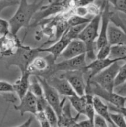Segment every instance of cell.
I'll return each instance as SVG.
<instances>
[{
  "instance_id": "6da1fadb",
  "label": "cell",
  "mask_w": 126,
  "mask_h": 127,
  "mask_svg": "<svg viewBox=\"0 0 126 127\" xmlns=\"http://www.w3.org/2000/svg\"><path fill=\"white\" fill-rule=\"evenodd\" d=\"M44 0H35L29 2L28 0H20L17 10L8 21L10 33L17 36L22 28L28 29L36 13L43 6Z\"/></svg>"
},
{
  "instance_id": "7a4b0ae2",
  "label": "cell",
  "mask_w": 126,
  "mask_h": 127,
  "mask_svg": "<svg viewBox=\"0 0 126 127\" xmlns=\"http://www.w3.org/2000/svg\"><path fill=\"white\" fill-rule=\"evenodd\" d=\"M101 17V13L93 17L91 21L86 24L77 37L78 39L85 43L86 47V61L90 60V62L96 59L97 47L96 42L98 37Z\"/></svg>"
},
{
  "instance_id": "3957f363",
  "label": "cell",
  "mask_w": 126,
  "mask_h": 127,
  "mask_svg": "<svg viewBox=\"0 0 126 127\" xmlns=\"http://www.w3.org/2000/svg\"><path fill=\"white\" fill-rule=\"evenodd\" d=\"M38 53L40 52L38 47L33 48L21 43L14 55L6 58V67L9 68L12 66H15L20 69L21 72L27 71L32 61Z\"/></svg>"
},
{
  "instance_id": "277c9868",
  "label": "cell",
  "mask_w": 126,
  "mask_h": 127,
  "mask_svg": "<svg viewBox=\"0 0 126 127\" xmlns=\"http://www.w3.org/2000/svg\"><path fill=\"white\" fill-rule=\"evenodd\" d=\"M88 93L105 100L112 106L122 108L126 106V97L118 94L114 91H108L92 81L86 83L85 93Z\"/></svg>"
},
{
  "instance_id": "5b68a950",
  "label": "cell",
  "mask_w": 126,
  "mask_h": 127,
  "mask_svg": "<svg viewBox=\"0 0 126 127\" xmlns=\"http://www.w3.org/2000/svg\"><path fill=\"white\" fill-rule=\"evenodd\" d=\"M120 66L121 65L119 64V62H115L96 74L90 81L96 83L101 88L108 91H114L115 81Z\"/></svg>"
},
{
  "instance_id": "8992f818",
  "label": "cell",
  "mask_w": 126,
  "mask_h": 127,
  "mask_svg": "<svg viewBox=\"0 0 126 127\" xmlns=\"http://www.w3.org/2000/svg\"><path fill=\"white\" fill-rule=\"evenodd\" d=\"M35 76L37 77L43 88V95L47 102L49 106L56 112L57 115L59 117L62 112L63 107L66 102L67 98L64 97L61 100L59 97L60 95L59 93L48 83L45 78L42 76Z\"/></svg>"
},
{
  "instance_id": "52a82bcc",
  "label": "cell",
  "mask_w": 126,
  "mask_h": 127,
  "mask_svg": "<svg viewBox=\"0 0 126 127\" xmlns=\"http://www.w3.org/2000/svg\"><path fill=\"white\" fill-rule=\"evenodd\" d=\"M87 65L85 54L71 59L64 60L58 63H54L46 79L51 76L60 73H65L74 71H83Z\"/></svg>"
},
{
  "instance_id": "ba28073f",
  "label": "cell",
  "mask_w": 126,
  "mask_h": 127,
  "mask_svg": "<svg viewBox=\"0 0 126 127\" xmlns=\"http://www.w3.org/2000/svg\"><path fill=\"white\" fill-rule=\"evenodd\" d=\"M54 63L55 60L50 54L44 57L37 56L29 64L27 70L32 76H42L46 78L49 74Z\"/></svg>"
},
{
  "instance_id": "9c48e42d",
  "label": "cell",
  "mask_w": 126,
  "mask_h": 127,
  "mask_svg": "<svg viewBox=\"0 0 126 127\" xmlns=\"http://www.w3.org/2000/svg\"><path fill=\"white\" fill-rule=\"evenodd\" d=\"M101 17L99 30L98 37L96 40V47L97 50L103 46L107 45V30L109 24L111 23V11L110 9V3L107 0H105L101 7Z\"/></svg>"
},
{
  "instance_id": "30bf717a",
  "label": "cell",
  "mask_w": 126,
  "mask_h": 127,
  "mask_svg": "<svg viewBox=\"0 0 126 127\" xmlns=\"http://www.w3.org/2000/svg\"><path fill=\"white\" fill-rule=\"evenodd\" d=\"M58 74L67 79L77 95L79 96L85 95L86 81L83 71H74Z\"/></svg>"
},
{
  "instance_id": "8fae6325",
  "label": "cell",
  "mask_w": 126,
  "mask_h": 127,
  "mask_svg": "<svg viewBox=\"0 0 126 127\" xmlns=\"http://www.w3.org/2000/svg\"><path fill=\"white\" fill-rule=\"evenodd\" d=\"M22 43L17 36L11 33L0 38V55L2 58H9L16 53L20 45Z\"/></svg>"
},
{
  "instance_id": "7c38bea8",
  "label": "cell",
  "mask_w": 126,
  "mask_h": 127,
  "mask_svg": "<svg viewBox=\"0 0 126 127\" xmlns=\"http://www.w3.org/2000/svg\"><path fill=\"white\" fill-rule=\"evenodd\" d=\"M46 79L48 83L57 91L59 95H63L64 97L68 98L69 97L77 95L67 79L62 77L59 74L51 76Z\"/></svg>"
},
{
  "instance_id": "4fadbf2b",
  "label": "cell",
  "mask_w": 126,
  "mask_h": 127,
  "mask_svg": "<svg viewBox=\"0 0 126 127\" xmlns=\"http://www.w3.org/2000/svg\"><path fill=\"white\" fill-rule=\"evenodd\" d=\"M117 62L119 61L107 58L106 59H95L89 64H87L84 70L86 83L90 81L94 76L100 73L101 71L107 68L112 63Z\"/></svg>"
},
{
  "instance_id": "5bb4252c",
  "label": "cell",
  "mask_w": 126,
  "mask_h": 127,
  "mask_svg": "<svg viewBox=\"0 0 126 127\" xmlns=\"http://www.w3.org/2000/svg\"><path fill=\"white\" fill-rule=\"evenodd\" d=\"M14 109L19 112L21 116L30 113L34 115L37 112V99L33 94L28 91V93L20 99L19 104H14Z\"/></svg>"
},
{
  "instance_id": "9a60e30c",
  "label": "cell",
  "mask_w": 126,
  "mask_h": 127,
  "mask_svg": "<svg viewBox=\"0 0 126 127\" xmlns=\"http://www.w3.org/2000/svg\"><path fill=\"white\" fill-rule=\"evenodd\" d=\"M71 40L67 36L65 33L64 32V34L61 36L60 38L56 42H54L50 47H46V48H43V47H38V51L40 53L42 52H46L53 56L54 60H56L59 57H61L62 53L64 50L69 42Z\"/></svg>"
},
{
  "instance_id": "2e32d148",
  "label": "cell",
  "mask_w": 126,
  "mask_h": 127,
  "mask_svg": "<svg viewBox=\"0 0 126 127\" xmlns=\"http://www.w3.org/2000/svg\"><path fill=\"white\" fill-rule=\"evenodd\" d=\"M86 47L85 43L80 40L76 38L72 40L62 53L61 57L64 60L71 59L85 54Z\"/></svg>"
},
{
  "instance_id": "e0dca14e",
  "label": "cell",
  "mask_w": 126,
  "mask_h": 127,
  "mask_svg": "<svg viewBox=\"0 0 126 127\" xmlns=\"http://www.w3.org/2000/svg\"><path fill=\"white\" fill-rule=\"evenodd\" d=\"M21 75L12 84L14 91L18 99H21L29 91L31 74L28 70L21 72Z\"/></svg>"
},
{
  "instance_id": "ac0fdd59",
  "label": "cell",
  "mask_w": 126,
  "mask_h": 127,
  "mask_svg": "<svg viewBox=\"0 0 126 127\" xmlns=\"http://www.w3.org/2000/svg\"><path fill=\"white\" fill-rule=\"evenodd\" d=\"M107 42L109 45H126V32L120 27L110 23L107 30Z\"/></svg>"
},
{
  "instance_id": "d6986e66",
  "label": "cell",
  "mask_w": 126,
  "mask_h": 127,
  "mask_svg": "<svg viewBox=\"0 0 126 127\" xmlns=\"http://www.w3.org/2000/svg\"><path fill=\"white\" fill-rule=\"evenodd\" d=\"M93 102L95 114L105 119L109 124H112V122L110 118V111L108 105L105 104L102 101V99L95 95L93 96Z\"/></svg>"
},
{
  "instance_id": "ffe728a7",
  "label": "cell",
  "mask_w": 126,
  "mask_h": 127,
  "mask_svg": "<svg viewBox=\"0 0 126 127\" xmlns=\"http://www.w3.org/2000/svg\"><path fill=\"white\" fill-rule=\"evenodd\" d=\"M67 99L69 100L70 105L74 108L78 114L79 115L85 114V107L87 104V95L86 94L82 96L77 95H73Z\"/></svg>"
},
{
  "instance_id": "44dd1931",
  "label": "cell",
  "mask_w": 126,
  "mask_h": 127,
  "mask_svg": "<svg viewBox=\"0 0 126 127\" xmlns=\"http://www.w3.org/2000/svg\"><path fill=\"white\" fill-rule=\"evenodd\" d=\"M109 58L119 61L126 60V45H112Z\"/></svg>"
},
{
  "instance_id": "7402d4cb",
  "label": "cell",
  "mask_w": 126,
  "mask_h": 127,
  "mask_svg": "<svg viewBox=\"0 0 126 127\" xmlns=\"http://www.w3.org/2000/svg\"><path fill=\"white\" fill-rule=\"evenodd\" d=\"M29 91L33 94L37 99L44 96L43 88L35 76H31L30 77Z\"/></svg>"
},
{
  "instance_id": "603a6c76",
  "label": "cell",
  "mask_w": 126,
  "mask_h": 127,
  "mask_svg": "<svg viewBox=\"0 0 126 127\" xmlns=\"http://www.w3.org/2000/svg\"><path fill=\"white\" fill-rule=\"evenodd\" d=\"M44 112L51 127H56L58 125V117L56 112L48 105L44 109Z\"/></svg>"
},
{
  "instance_id": "cb8c5ba5",
  "label": "cell",
  "mask_w": 126,
  "mask_h": 127,
  "mask_svg": "<svg viewBox=\"0 0 126 127\" xmlns=\"http://www.w3.org/2000/svg\"><path fill=\"white\" fill-rule=\"evenodd\" d=\"M92 18L93 17H81L73 14L72 16L69 17L67 22L68 26L69 27H74V26L88 23Z\"/></svg>"
},
{
  "instance_id": "d4e9b609",
  "label": "cell",
  "mask_w": 126,
  "mask_h": 127,
  "mask_svg": "<svg viewBox=\"0 0 126 127\" xmlns=\"http://www.w3.org/2000/svg\"><path fill=\"white\" fill-rule=\"evenodd\" d=\"M12 93H15L12 84L6 81L0 80V95L4 98V99Z\"/></svg>"
},
{
  "instance_id": "484cf974",
  "label": "cell",
  "mask_w": 126,
  "mask_h": 127,
  "mask_svg": "<svg viewBox=\"0 0 126 127\" xmlns=\"http://www.w3.org/2000/svg\"><path fill=\"white\" fill-rule=\"evenodd\" d=\"M110 118L117 127H126V118L122 114L110 112Z\"/></svg>"
},
{
  "instance_id": "4316f807",
  "label": "cell",
  "mask_w": 126,
  "mask_h": 127,
  "mask_svg": "<svg viewBox=\"0 0 126 127\" xmlns=\"http://www.w3.org/2000/svg\"><path fill=\"white\" fill-rule=\"evenodd\" d=\"M126 81V63L121 66L115 81V88L123 84Z\"/></svg>"
},
{
  "instance_id": "83f0119b",
  "label": "cell",
  "mask_w": 126,
  "mask_h": 127,
  "mask_svg": "<svg viewBox=\"0 0 126 127\" xmlns=\"http://www.w3.org/2000/svg\"><path fill=\"white\" fill-rule=\"evenodd\" d=\"M111 45L107 43L98 48L96 52V59H106L109 58Z\"/></svg>"
},
{
  "instance_id": "f1b7e54d",
  "label": "cell",
  "mask_w": 126,
  "mask_h": 127,
  "mask_svg": "<svg viewBox=\"0 0 126 127\" xmlns=\"http://www.w3.org/2000/svg\"><path fill=\"white\" fill-rule=\"evenodd\" d=\"M116 11L126 14V0H107Z\"/></svg>"
},
{
  "instance_id": "f546056e",
  "label": "cell",
  "mask_w": 126,
  "mask_h": 127,
  "mask_svg": "<svg viewBox=\"0 0 126 127\" xmlns=\"http://www.w3.org/2000/svg\"><path fill=\"white\" fill-rule=\"evenodd\" d=\"M33 116L40 123L41 127H51L50 124L48 122V120L46 117L44 111L37 112V113Z\"/></svg>"
},
{
  "instance_id": "4dcf8cb0",
  "label": "cell",
  "mask_w": 126,
  "mask_h": 127,
  "mask_svg": "<svg viewBox=\"0 0 126 127\" xmlns=\"http://www.w3.org/2000/svg\"><path fill=\"white\" fill-rule=\"evenodd\" d=\"M10 33V27L8 21L0 17V38Z\"/></svg>"
},
{
  "instance_id": "1f68e13d",
  "label": "cell",
  "mask_w": 126,
  "mask_h": 127,
  "mask_svg": "<svg viewBox=\"0 0 126 127\" xmlns=\"http://www.w3.org/2000/svg\"><path fill=\"white\" fill-rule=\"evenodd\" d=\"M73 14L77 16L81 17H91L89 16L87 7L85 6H76L73 9Z\"/></svg>"
},
{
  "instance_id": "d6a6232c",
  "label": "cell",
  "mask_w": 126,
  "mask_h": 127,
  "mask_svg": "<svg viewBox=\"0 0 126 127\" xmlns=\"http://www.w3.org/2000/svg\"><path fill=\"white\" fill-rule=\"evenodd\" d=\"M18 0H3L0 1V14L4 9L9 7L16 6L19 4Z\"/></svg>"
},
{
  "instance_id": "836d02e7",
  "label": "cell",
  "mask_w": 126,
  "mask_h": 127,
  "mask_svg": "<svg viewBox=\"0 0 126 127\" xmlns=\"http://www.w3.org/2000/svg\"><path fill=\"white\" fill-rule=\"evenodd\" d=\"M94 127H109V123L101 117L95 115L93 120Z\"/></svg>"
},
{
  "instance_id": "e575fe53",
  "label": "cell",
  "mask_w": 126,
  "mask_h": 127,
  "mask_svg": "<svg viewBox=\"0 0 126 127\" xmlns=\"http://www.w3.org/2000/svg\"><path fill=\"white\" fill-rule=\"evenodd\" d=\"M114 92L121 95L126 97V81L121 85L114 88Z\"/></svg>"
},
{
  "instance_id": "d590c367",
  "label": "cell",
  "mask_w": 126,
  "mask_h": 127,
  "mask_svg": "<svg viewBox=\"0 0 126 127\" xmlns=\"http://www.w3.org/2000/svg\"><path fill=\"white\" fill-rule=\"evenodd\" d=\"M108 107L110 112L111 111V112H112L119 113V114H122L126 118V106L122 108H117L111 105H108Z\"/></svg>"
},
{
  "instance_id": "8d00e7d4",
  "label": "cell",
  "mask_w": 126,
  "mask_h": 127,
  "mask_svg": "<svg viewBox=\"0 0 126 127\" xmlns=\"http://www.w3.org/2000/svg\"><path fill=\"white\" fill-rule=\"evenodd\" d=\"M78 126L79 127H94L93 121H91L90 119L82 120L77 123Z\"/></svg>"
},
{
  "instance_id": "74e56055",
  "label": "cell",
  "mask_w": 126,
  "mask_h": 127,
  "mask_svg": "<svg viewBox=\"0 0 126 127\" xmlns=\"http://www.w3.org/2000/svg\"><path fill=\"white\" fill-rule=\"evenodd\" d=\"M95 0H77L76 1V6H86L93 3Z\"/></svg>"
},
{
  "instance_id": "f35d334b",
  "label": "cell",
  "mask_w": 126,
  "mask_h": 127,
  "mask_svg": "<svg viewBox=\"0 0 126 127\" xmlns=\"http://www.w3.org/2000/svg\"><path fill=\"white\" fill-rule=\"evenodd\" d=\"M32 122H33V117L30 116L25 122L22 124L21 125H19V126L15 127H30L31 124H32Z\"/></svg>"
},
{
  "instance_id": "ab89813d",
  "label": "cell",
  "mask_w": 126,
  "mask_h": 127,
  "mask_svg": "<svg viewBox=\"0 0 126 127\" xmlns=\"http://www.w3.org/2000/svg\"><path fill=\"white\" fill-rule=\"evenodd\" d=\"M109 127H117L113 123H112V124H109Z\"/></svg>"
},
{
  "instance_id": "60d3db41",
  "label": "cell",
  "mask_w": 126,
  "mask_h": 127,
  "mask_svg": "<svg viewBox=\"0 0 126 127\" xmlns=\"http://www.w3.org/2000/svg\"><path fill=\"white\" fill-rule=\"evenodd\" d=\"M74 1H77V0H74Z\"/></svg>"
},
{
  "instance_id": "b9f144b4",
  "label": "cell",
  "mask_w": 126,
  "mask_h": 127,
  "mask_svg": "<svg viewBox=\"0 0 126 127\" xmlns=\"http://www.w3.org/2000/svg\"><path fill=\"white\" fill-rule=\"evenodd\" d=\"M0 1H3V0H0Z\"/></svg>"
}]
</instances>
